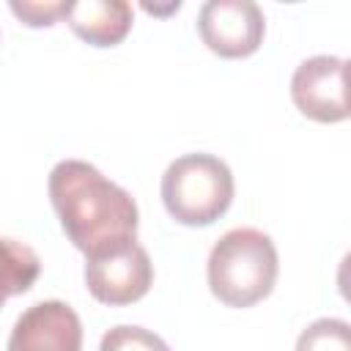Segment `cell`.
<instances>
[{
	"mask_svg": "<svg viewBox=\"0 0 351 351\" xmlns=\"http://www.w3.org/2000/svg\"><path fill=\"white\" fill-rule=\"evenodd\" d=\"M63 22L93 47H115L132 30V5L126 0H77L69 3Z\"/></svg>",
	"mask_w": 351,
	"mask_h": 351,
	"instance_id": "cell-8",
	"label": "cell"
},
{
	"mask_svg": "<svg viewBox=\"0 0 351 351\" xmlns=\"http://www.w3.org/2000/svg\"><path fill=\"white\" fill-rule=\"evenodd\" d=\"M296 351H351V329L343 318H318L299 335Z\"/></svg>",
	"mask_w": 351,
	"mask_h": 351,
	"instance_id": "cell-10",
	"label": "cell"
},
{
	"mask_svg": "<svg viewBox=\"0 0 351 351\" xmlns=\"http://www.w3.org/2000/svg\"><path fill=\"white\" fill-rule=\"evenodd\" d=\"M14 11L16 19H22L27 27H52L55 22H60L66 16V8L69 3L63 0H44V3H36V0H11L8 5Z\"/></svg>",
	"mask_w": 351,
	"mask_h": 351,
	"instance_id": "cell-12",
	"label": "cell"
},
{
	"mask_svg": "<svg viewBox=\"0 0 351 351\" xmlns=\"http://www.w3.org/2000/svg\"><path fill=\"white\" fill-rule=\"evenodd\" d=\"M3 304H5V296H0V307H3Z\"/></svg>",
	"mask_w": 351,
	"mask_h": 351,
	"instance_id": "cell-13",
	"label": "cell"
},
{
	"mask_svg": "<svg viewBox=\"0 0 351 351\" xmlns=\"http://www.w3.org/2000/svg\"><path fill=\"white\" fill-rule=\"evenodd\" d=\"M277 247L258 228L228 230L208 255V288L228 307H252L277 282Z\"/></svg>",
	"mask_w": 351,
	"mask_h": 351,
	"instance_id": "cell-2",
	"label": "cell"
},
{
	"mask_svg": "<svg viewBox=\"0 0 351 351\" xmlns=\"http://www.w3.org/2000/svg\"><path fill=\"white\" fill-rule=\"evenodd\" d=\"M5 351H82L80 315L60 299L36 302L16 318Z\"/></svg>",
	"mask_w": 351,
	"mask_h": 351,
	"instance_id": "cell-7",
	"label": "cell"
},
{
	"mask_svg": "<svg viewBox=\"0 0 351 351\" xmlns=\"http://www.w3.org/2000/svg\"><path fill=\"white\" fill-rule=\"evenodd\" d=\"M47 189L66 239L85 258L110 255L137 241L140 214L134 197L90 162H58Z\"/></svg>",
	"mask_w": 351,
	"mask_h": 351,
	"instance_id": "cell-1",
	"label": "cell"
},
{
	"mask_svg": "<svg viewBox=\"0 0 351 351\" xmlns=\"http://www.w3.org/2000/svg\"><path fill=\"white\" fill-rule=\"evenodd\" d=\"M346 58L313 55L302 60L291 77V99L296 110L318 123H340L348 118Z\"/></svg>",
	"mask_w": 351,
	"mask_h": 351,
	"instance_id": "cell-5",
	"label": "cell"
},
{
	"mask_svg": "<svg viewBox=\"0 0 351 351\" xmlns=\"http://www.w3.org/2000/svg\"><path fill=\"white\" fill-rule=\"evenodd\" d=\"M99 351H170V346L145 326L121 324L104 332Z\"/></svg>",
	"mask_w": 351,
	"mask_h": 351,
	"instance_id": "cell-11",
	"label": "cell"
},
{
	"mask_svg": "<svg viewBox=\"0 0 351 351\" xmlns=\"http://www.w3.org/2000/svg\"><path fill=\"white\" fill-rule=\"evenodd\" d=\"M41 274V261L33 247L11 236H0V296H19L33 288Z\"/></svg>",
	"mask_w": 351,
	"mask_h": 351,
	"instance_id": "cell-9",
	"label": "cell"
},
{
	"mask_svg": "<svg viewBox=\"0 0 351 351\" xmlns=\"http://www.w3.org/2000/svg\"><path fill=\"white\" fill-rule=\"evenodd\" d=\"M197 33L219 58H250L263 44L266 16L252 0H208L197 14Z\"/></svg>",
	"mask_w": 351,
	"mask_h": 351,
	"instance_id": "cell-4",
	"label": "cell"
},
{
	"mask_svg": "<svg viewBox=\"0 0 351 351\" xmlns=\"http://www.w3.org/2000/svg\"><path fill=\"white\" fill-rule=\"evenodd\" d=\"M154 282V263L137 241L99 258H85V285L90 296L110 307L140 302Z\"/></svg>",
	"mask_w": 351,
	"mask_h": 351,
	"instance_id": "cell-6",
	"label": "cell"
},
{
	"mask_svg": "<svg viewBox=\"0 0 351 351\" xmlns=\"http://www.w3.org/2000/svg\"><path fill=\"white\" fill-rule=\"evenodd\" d=\"M233 173L211 154H184L162 176V203L167 214L189 228L217 222L233 203Z\"/></svg>",
	"mask_w": 351,
	"mask_h": 351,
	"instance_id": "cell-3",
	"label": "cell"
}]
</instances>
